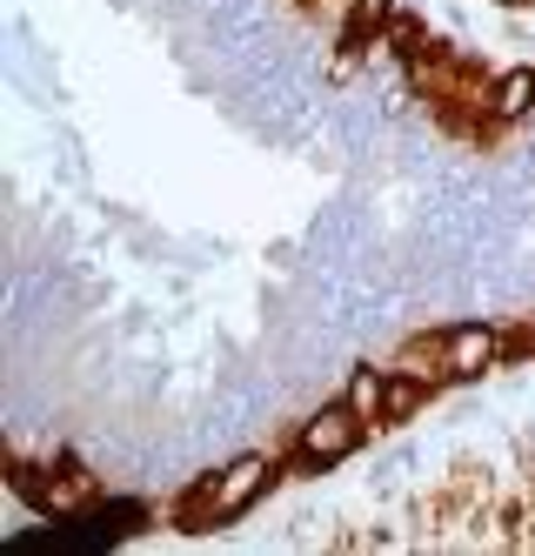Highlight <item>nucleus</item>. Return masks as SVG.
Listing matches in <instances>:
<instances>
[{"label": "nucleus", "instance_id": "1", "mask_svg": "<svg viewBox=\"0 0 535 556\" xmlns=\"http://www.w3.org/2000/svg\"><path fill=\"white\" fill-rule=\"evenodd\" d=\"M361 416L348 409V403H328V409H315L308 422H302V435H295V450H302V469H335L355 443H361Z\"/></svg>", "mask_w": 535, "mask_h": 556}, {"label": "nucleus", "instance_id": "2", "mask_svg": "<svg viewBox=\"0 0 535 556\" xmlns=\"http://www.w3.org/2000/svg\"><path fill=\"white\" fill-rule=\"evenodd\" d=\"M496 363H502V329L462 323V329H448V336H442V376L475 382L482 369H496Z\"/></svg>", "mask_w": 535, "mask_h": 556}, {"label": "nucleus", "instance_id": "3", "mask_svg": "<svg viewBox=\"0 0 535 556\" xmlns=\"http://www.w3.org/2000/svg\"><path fill=\"white\" fill-rule=\"evenodd\" d=\"M275 483V463L268 456H241V463H228L215 483H208V496H215V516H241L262 490Z\"/></svg>", "mask_w": 535, "mask_h": 556}, {"label": "nucleus", "instance_id": "4", "mask_svg": "<svg viewBox=\"0 0 535 556\" xmlns=\"http://www.w3.org/2000/svg\"><path fill=\"white\" fill-rule=\"evenodd\" d=\"M382 395H388V376L382 369H355L348 376V409L361 422H375V429H382Z\"/></svg>", "mask_w": 535, "mask_h": 556}, {"label": "nucleus", "instance_id": "5", "mask_svg": "<svg viewBox=\"0 0 535 556\" xmlns=\"http://www.w3.org/2000/svg\"><path fill=\"white\" fill-rule=\"evenodd\" d=\"M528 108H535V67L502 74V81H496V114H502V122H522Z\"/></svg>", "mask_w": 535, "mask_h": 556}, {"label": "nucleus", "instance_id": "6", "mask_svg": "<svg viewBox=\"0 0 535 556\" xmlns=\"http://www.w3.org/2000/svg\"><path fill=\"white\" fill-rule=\"evenodd\" d=\"M429 403V389L416 382V376H388V395H382V429H395V422H408Z\"/></svg>", "mask_w": 535, "mask_h": 556}, {"label": "nucleus", "instance_id": "7", "mask_svg": "<svg viewBox=\"0 0 535 556\" xmlns=\"http://www.w3.org/2000/svg\"><path fill=\"white\" fill-rule=\"evenodd\" d=\"M388 14H395V0H355V41H368L375 27H388Z\"/></svg>", "mask_w": 535, "mask_h": 556}]
</instances>
